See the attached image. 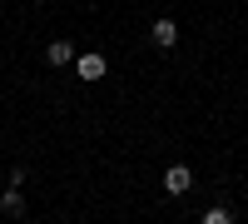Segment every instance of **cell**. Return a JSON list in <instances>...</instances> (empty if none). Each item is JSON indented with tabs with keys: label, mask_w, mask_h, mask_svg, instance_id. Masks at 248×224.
I'll return each mask as SVG.
<instances>
[{
	"label": "cell",
	"mask_w": 248,
	"mask_h": 224,
	"mask_svg": "<svg viewBox=\"0 0 248 224\" xmlns=\"http://www.w3.org/2000/svg\"><path fill=\"white\" fill-rule=\"evenodd\" d=\"M203 224H233V209H223V205H214L209 214H203Z\"/></svg>",
	"instance_id": "cell-6"
},
{
	"label": "cell",
	"mask_w": 248,
	"mask_h": 224,
	"mask_svg": "<svg viewBox=\"0 0 248 224\" xmlns=\"http://www.w3.org/2000/svg\"><path fill=\"white\" fill-rule=\"evenodd\" d=\"M149 40H154L159 50H174V45H179V25H174V20H154V30H149Z\"/></svg>",
	"instance_id": "cell-3"
},
{
	"label": "cell",
	"mask_w": 248,
	"mask_h": 224,
	"mask_svg": "<svg viewBox=\"0 0 248 224\" xmlns=\"http://www.w3.org/2000/svg\"><path fill=\"white\" fill-rule=\"evenodd\" d=\"M194 190V170L189 165H169L164 170V194H189Z\"/></svg>",
	"instance_id": "cell-2"
},
{
	"label": "cell",
	"mask_w": 248,
	"mask_h": 224,
	"mask_svg": "<svg viewBox=\"0 0 248 224\" xmlns=\"http://www.w3.org/2000/svg\"><path fill=\"white\" fill-rule=\"evenodd\" d=\"M0 209H5V214H25V194H20V190L10 185L5 194H0Z\"/></svg>",
	"instance_id": "cell-5"
},
{
	"label": "cell",
	"mask_w": 248,
	"mask_h": 224,
	"mask_svg": "<svg viewBox=\"0 0 248 224\" xmlns=\"http://www.w3.org/2000/svg\"><path fill=\"white\" fill-rule=\"evenodd\" d=\"M45 60H50L55 70H65L70 60H75V45H70V40H50V45H45Z\"/></svg>",
	"instance_id": "cell-4"
},
{
	"label": "cell",
	"mask_w": 248,
	"mask_h": 224,
	"mask_svg": "<svg viewBox=\"0 0 248 224\" xmlns=\"http://www.w3.org/2000/svg\"><path fill=\"white\" fill-rule=\"evenodd\" d=\"M105 70H109V65H105V55H99V50H85V55L75 60V75L85 80V85H94V80H105Z\"/></svg>",
	"instance_id": "cell-1"
}]
</instances>
